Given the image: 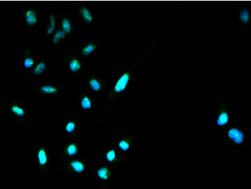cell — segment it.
<instances>
[{"instance_id": "cell-6", "label": "cell", "mask_w": 251, "mask_h": 189, "mask_svg": "<svg viewBox=\"0 0 251 189\" xmlns=\"http://www.w3.org/2000/svg\"><path fill=\"white\" fill-rule=\"evenodd\" d=\"M55 65L61 66L67 75L72 77H81L87 68V59L75 50L65 48L54 56Z\"/></svg>"}, {"instance_id": "cell-8", "label": "cell", "mask_w": 251, "mask_h": 189, "mask_svg": "<svg viewBox=\"0 0 251 189\" xmlns=\"http://www.w3.org/2000/svg\"><path fill=\"white\" fill-rule=\"evenodd\" d=\"M34 94L48 99H65L68 102V98L73 87L71 83L57 81L55 79H50L47 81L39 82L27 86Z\"/></svg>"}, {"instance_id": "cell-3", "label": "cell", "mask_w": 251, "mask_h": 189, "mask_svg": "<svg viewBox=\"0 0 251 189\" xmlns=\"http://www.w3.org/2000/svg\"><path fill=\"white\" fill-rule=\"evenodd\" d=\"M250 134V129L246 128L234 121L218 132L216 142L219 144L220 148L224 150L225 154L231 158L251 147Z\"/></svg>"}, {"instance_id": "cell-20", "label": "cell", "mask_w": 251, "mask_h": 189, "mask_svg": "<svg viewBox=\"0 0 251 189\" xmlns=\"http://www.w3.org/2000/svg\"><path fill=\"white\" fill-rule=\"evenodd\" d=\"M72 8L76 11L78 18L82 24L87 26L92 31H100V27L95 17L94 10L89 3L83 2L72 3Z\"/></svg>"}, {"instance_id": "cell-21", "label": "cell", "mask_w": 251, "mask_h": 189, "mask_svg": "<svg viewBox=\"0 0 251 189\" xmlns=\"http://www.w3.org/2000/svg\"><path fill=\"white\" fill-rule=\"evenodd\" d=\"M238 23L241 27L243 34V42L245 44H251V6L249 4L241 3L237 8Z\"/></svg>"}, {"instance_id": "cell-19", "label": "cell", "mask_w": 251, "mask_h": 189, "mask_svg": "<svg viewBox=\"0 0 251 189\" xmlns=\"http://www.w3.org/2000/svg\"><path fill=\"white\" fill-rule=\"evenodd\" d=\"M7 112L13 120L22 124L24 127L28 126L29 118L27 115L26 103L20 97H15L10 101Z\"/></svg>"}, {"instance_id": "cell-23", "label": "cell", "mask_w": 251, "mask_h": 189, "mask_svg": "<svg viewBox=\"0 0 251 189\" xmlns=\"http://www.w3.org/2000/svg\"><path fill=\"white\" fill-rule=\"evenodd\" d=\"M37 59L32 48L28 45L24 46L22 49V69L26 75L33 68Z\"/></svg>"}, {"instance_id": "cell-12", "label": "cell", "mask_w": 251, "mask_h": 189, "mask_svg": "<svg viewBox=\"0 0 251 189\" xmlns=\"http://www.w3.org/2000/svg\"><path fill=\"white\" fill-rule=\"evenodd\" d=\"M55 65L54 56L48 53L42 58H38L33 68L26 75V79L21 82L20 86L27 88V86L37 83L44 79L50 77L51 70Z\"/></svg>"}, {"instance_id": "cell-1", "label": "cell", "mask_w": 251, "mask_h": 189, "mask_svg": "<svg viewBox=\"0 0 251 189\" xmlns=\"http://www.w3.org/2000/svg\"><path fill=\"white\" fill-rule=\"evenodd\" d=\"M146 54V53H143L130 64L117 72L116 75L111 77L109 89L99 109V114L92 125H106L113 110L118 108L120 103H123L126 96L132 88L134 79Z\"/></svg>"}, {"instance_id": "cell-2", "label": "cell", "mask_w": 251, "mask_h": 189, "mask_svg": "<svg viewBox=\"0 0 251 189\" xmlns=\"http://www.w3.org/2000/svg\"><path fill=\"white\" fill-rule=\"evenodd\" d=\"M84 24L75 14L65 13L61 15L57 30L48 44V53L53 56L62 51L64 46L72 45L81 36Z\"/></svg>"}, {"instance_id": "cell-16", "label": "cell", "mask_w": 251, "mask_h": 189, "mask_svg": "<svg viewBox=\"0 0 251 189\" xmlns=\"http://www.w3.org/2000/svg\"><path fill=\"white\" fill-rule=\"evenodd\" d=\"M120 168V166L96 162L93 167L92 177L95 180L96 185L103 189L115 182L119 174Z\"/></svg>"}, {"instance_id": "cell-11", "label": "cell", "mask_w": 251, "mask_h": 189, "mask_svg": "<svg viewBox=\"0 0 251 189\" xmlns=\"http://www.w3.org/2000/svg\"><path fill=\"white\" fill-rule=\"evenodd\" d=\"M111 38L103 35L100 31H91L87 37L75 41V50L82 57L88 60L93 57Z\"/></svg>"}, {"instance_id": "cell-13", "label": "cell", "mask_w": 251, "mask_h": 189, "mask_svg": "<svg viewBox=\"0 0 251 189\" xmlns=\"http://www.w3.org/2000/svg\"><path fill=\"white\" fill-rule=\"evenodd\" d=\"M20 10L22 15L21 24L26 27L27 31L32 37H39V32H41L44 25L40 10L34 5L27 3L20 5Z\"/></svg>"}, {"instance_id": "cell-10", "label": "cell", "mask_w": 251, "mask_h": 189, "mask_svg": "<svg viewBox=\"0 0 251 189\" xmlns=\"http://www.w3.org/2000/svg\"><path fill=\"white\" fill-rule=\"evenodd\" d=\"M54 146L56 147L54 151L55 158L69 160L89 156L88 142L82 138L66 137L65 140H62Z\"/></svg>"}, {"instance_id": "cell-14", "label": "cell", "mask_w": 251, "mask_h": 189, "mask_svg": "<svg viewBox=\"0 0 251 189\" xmlns=\"http://www.w3.org/2000/svg\"><path fill=\"white\" fill-rule=\"evenodd\" d=\"M216 96L218 105L214 114V128L218 133L235 121V113L233 106L227 99L218 94Z\"/></svg>"}, {"instance_id": "cell-5", "label": "cell", "mask_w": 251, "mask_h": 189, "mask_svg": "<svg viewBox=\"0 0 251 189\" xmlns=\"http://www.w3.org/2000/svg\"><path fill=\"white\" fill-rule=\"evenodd\" d=\"M33 147V176L42 178L48 184L54 168L55 155L50 142L39 140Z\"/></svg>"}, {"instance_id": "cell-15", "label": "cell", "mask_w": 251, "mask_h": 189, "mask_svg": "<svg viewBox=\"0 0 251 189\" xmlns=\"http://www.w3.org/2000/svg\"><path fill=\"white\" fill-rule=\"evenodd\" d=\"M99 157L96 162L104 164L114 165L123 167L130 162V159L121 151L118 150L111 140L104 141L99 144Z\"/></svg>"}, {"instance_id": "cell-17", "label": "cell", "mask_w": 251, "mask_h": 189, "mask_svg": "<svg viewBox=\"0 0 251 189\" xmlns=\"http://www.w3.org/2000/svg\"><path fill=\"white\" fill-rule=\"evenodd\" d=\"M111 141L118 150L134 161L137 156L135 149L137 139L135 132L115 134L111 137Z\"/></svg>"}, {"instance_id": "cell-7", "label": "cell", "mask_w": 251, "mask_h": 189, "mask_svg": "<svg viewBox=\"0 0 251 189\" xmlns=\"http://www.w3.org/2000/svg\"><path fill=\"white\" fill-rule=\"evenodd\" d=\"M111 77H106L103 74H99L93 68H87L81 77L76 78L75 82L82 84L95 96L99 101V109L108 89H109Z\"/></svg>"}, {"instance_id": "cell-9", "label": "cell", "mask_w": 251, "mask_h": 189, "mask_svg": "<svg viewBox=\"0 0 251 189\" xmlns=\"http://www.w3.org/2000/svg\"><path fill=\"white\" fill-rule=\"evenodd\" d=\"M75 108L84 119L92 125L99 112V101L85 86L75 82Z\"/></svg>"}, {"instance_id": "cell-4", "label": "cell", "mask_w": 251, "mask_h": 189, "mask_svg": "<svg viewBox=\"0 0 251 189\" xmlns=\"http://www.w3.org/2000/svg\"><path fill=\"white\" fill-rule=\"evenodd\" d=\"M56 166L51 172V176L65 175L72 178L92 177L94 162L92 157L59 159L55 158Z\"/></svg>"}, {"instance_id": "cell-18", "label": "cell", "mask_w": 251, "mask_h": 189, "mask_svg": "<svg viewBox=\"0 0 251 189\" xmlns=\"http://www.w3.org/2000/svg\"><path fill=\"white\" fill-rule=\"evenodd\" d=\"M82 118L80 113H71L61 123L62 136L68 138H82L83 135L82 132Z\"/></svg>"}, {"instance_id": "cell-22", "label": "cell", "mask_w": 251, "mask_h": 189, "mask_svg": "<svg viewBox=\"0 0 251 189\" xmlns=\"http://www.w3.org/2000/svg\"><path fill=\"white\" fill-rule=\"evenodd\" d=\"M61 15L54 6H51L48 10V20L44 23L41 32L44 35V42L46 45L49 44L51 37L57 30L60 24Z\"/></svg>"}]
</instances>
